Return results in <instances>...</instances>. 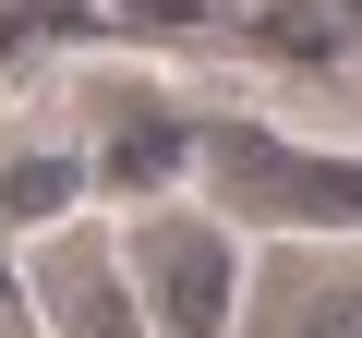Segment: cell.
<instances>
[{"mask_svg":"<svg viewBox=\"0 0 362 338\" xmlns=\"http://www.w3.org/2000/svg\"><path fill=\"white\" fill-rule=\"evenodd\" d=\"M121 254H133V290H145V338H230L242 302H254L218 206H145L121 230Z\"/></svg>","mask_w":362,"mask_h":338,"instance_id":"cell-2","label":"cell"},{"mask_svg":"<svg viewBox=\"0 0 362 338\" xmlns=\"http://www.w3.org/2000/svg\"><path fill=\"white\" fill-rule=\"evenodd\" d=\"M25 290H37V326H49V338H145L133 254H121V230H97V218H49V230L25 242Z\"/></svg>","mask_w":362,"mask_h":338,"instance_id":"cell-3","label":"cell"},{"mask_svg":"<svg viewBox=\"0 0 362 338\" xmlns=\"http://www.w3.org/2000/svg\"><path fill=\"white\" fill-rule=\"evenodd\" d=\"M206 182H218V218H266L290 242L362 230V157H326V145H290V133H254V121L206 133Z\"/></svg>","mask_w":362,"mask_h":338,"instance_id":"cell-1","label":"cell"},{"mask_svg":"<svg viewBox=\"0 0 362 338\" xmlns=\"http://www.w3.org/2000/svg\"><path fill=\"white\" fill-rule=\"evenodd\" d=\"M242 326H254V338H362V230L290 254V266L242 302Z\"/></svg>","mask_w":362,"mask_h":338,"instance_id":"cell-4","label":"cell"}]
</instances>
